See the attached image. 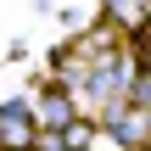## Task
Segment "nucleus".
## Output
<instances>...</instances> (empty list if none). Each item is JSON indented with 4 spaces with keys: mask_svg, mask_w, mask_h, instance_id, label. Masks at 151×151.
<instances>
[{
    "mask_svg": "<svg viewBox=\"0 0 151 151\" xmlns=\"http://www.w3.org/2000/svg\"><path fill=\"white\" fill-rule=\"evenodd\" d=\"M34 140H39V118H34V106L6 101V106H0V146H6V151H28Z\"/></svg>",
    "mask_w": 151,
    "mask_h": 151,
    "instance_id": "f257e3e1",
    "label": "nucleus"
},
{
    "mask_svg": "<svg viewBox=\"0 0 151 151\" xmlns=\"http://www.w3.org/2000/svg\"><path fill=\"white\" fill-rule=\"evenodd\" d=\"M106 123H112V134H118L123 146H146V134H151V118H146V112H134L129 101H123V106H112V112H106Z\"/></svg>",
    "mask_w": 151,
    "mask_h": 151,
    "instance_id": "f03ea898",
    "label": "nucleus"
},
{
    "mask_svg": "<svg viewBox=\"0 0 151 151\" xmlns=\"http://www.w3.org/2000/svg\"><path fill=\"white\" fill-rule=\"evenodd\" d=\"M112 11H118V17H140L146 6H140V0H112Z\"/></svg>",
    "mask_w": 151,
    "mask_h": 151,
    "instance_id": "7ed1b4c3",
    "label": "nucleus"
}]
</instances>
